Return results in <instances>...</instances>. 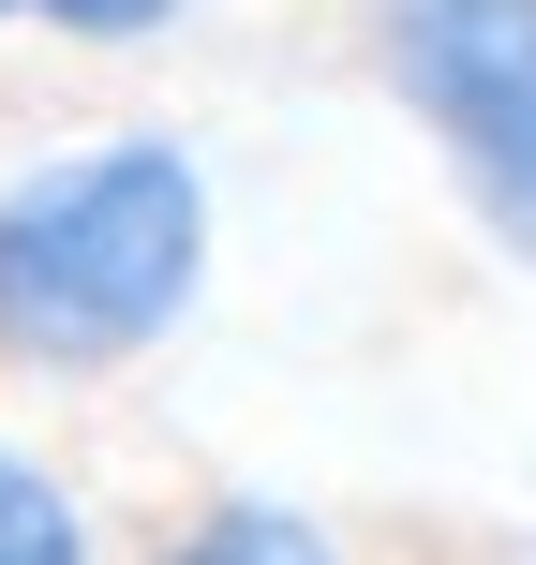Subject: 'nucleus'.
<instances>
[{"mask_svg": "<svg viewBox=\"0 0 536 565\" xmlns=\"http://www.w3.org/2000/svg\"><path fill=\"white\" fill-rule=\"evenodd\" d=\"M209 298V164L179 135H75L0 164V372L105 387Z\"/></svg>", "mask_w": 536, "mask_h": 565, "instance_id": "obj_1", "label": "nucleus"}, {"mask_svg": "<svg viewBox=\"0 0 536 565\" xmlns=\"http://www.w3.org/2000/svg\"><path fill=\"white\" fill-rule=\"evenodd\" d=\"M372 89L418 119L462 224L536 268V0H372Z\"/></svg>", "mask_w": 536, "mask_h": 565, "instance_id": "obj_2", "label": "nucleus"}, {"mask_svg": "<svg viewBox=\"0 0 536 565\" xmlns=\"http://www.w3.org/2000/svg\"><path fill=\"white\" fill-rule=\"evenodd\" d=\"M149 565H343V536L313 507H283V491H224V507H195Z\"/></svg>", "mask_w": 536, "mask_h": 565, "instance_id": "obj_3", "label": "nucleus"}, {"mask_svg": "<svg viewBox=\"0 0 536 565\" xmlns=\"http://www.w3.org/2000/svg\"><path fill=\"white\" fill-rule=\"evenodd\" d=\"M0 565H105V536H90V507L45 477V461L0 431Z\"/></svg>", "mask_w": 536, "mask_h": 565, "instance_id": "obj_4", "label": "nucleus"}, {"mask_svg": "<svg viewBox=\"0 0 536 565\" xmlns=\"http://www.w3.org/2000/svg\"><path fill=\"white\" fill-rule=\"evenodd\" d=\"M179 15L195 0H30V30H60V45H165Z\"/></svg>", "mask_w": 536, "mask_h": 565, "instance_id": "obj_5", "label": "nucleus"}, {"mask_svg": "<svg viewBox=\"0 0 536 565\" xmlns=\"http://www.w3.org/2000/svg\"><path fill=\"white\" fill-rule=\"evenodd\" d=\"M15 15H30V0H0V30H15Z\"/></svg>", "mask_w": 536, "mask_h": 565, "instance_id": "obj_6", "label": "nucleus"}]
</instances>
